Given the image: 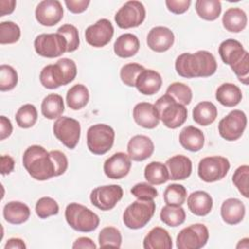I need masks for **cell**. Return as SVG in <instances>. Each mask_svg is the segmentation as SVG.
Here are the masks:
<instances>
[{
	"label": "cell",
	"instance_id": "6da1fadb",
	"mask_svg": "<svg viewBox=\"0 0 249 249\" xmlns=\"http://www.w3.org/2000/svg\"><path fill=\"white\" fill-rule=\"evenodd\" d=\"M175 70L179 76L189 79L210 77L217 70V61L208 51H197L195 53H184L177 56Z\"/></svg>",
	"mask_w": 249,
	"mask_h": 249
},
{
	"label": "cell",
	"instance_id": "7a4b0ae2",
	"mask_svg": "<svg viewBox=\"0 0 249 249\" xmlns=\"http://www.w3.org/2000/svg\"><path fill=\"white\" fill-rule=\"evenodd\" d=\"M22 164L35 180L46 181L56 177V167L50 152L40 145H31L23 153Z\"/></svg>",
	"mask_w": 249,
	"mask_h": 249
},
{
	"label": "cell",
	"instance_id": "3957f363",
	"mask_svg": "<svg viewBox=\"0 0 249 249\" xmlns=\"http://www.w3.org/2000/svg\"><path fill=\"white\" fill-rule=\"evenodd\" d=\"M77 76V65L73 59L63 57L54 64L46 65L40 72L42 86L49 89H54L65 86L75 80Z\"/></svg>",
	"mask_w": 249,
	"mask_h": 249
},
{
	"label": "cell",
	"instance_id": "277c9868",
	"mask_svg": "<svg viewBox=\"0 0 249 249\" xmlns=\"http://www.w3.org/2000/svg\"><path fill=\"white\" fill-rule=\"evenodd\" d=\"M65 220L75 231L90 232L99 226V217L89 208L77 202L69 203L65 208Z\"/></svg>",
	"mask_w": 249,
	"mask_h": 249
},
{
	"label": "cell",
	"instance_id": "5b68a950",
	"mask_svg": "<svg viewBox=\"0 0 249 249\" xmlns=\"http://www.w3.org/2000/svg\"><path fill=\"white\" fill-rule=\"evenodd\" d=\"M158 110L160 120L162 124L171 129L181 126L187 120V108L175 101L170 95L163 94L154 104Z\"/></svg>",
	"mask_w": 249,
	"mask_h": 249
},
{
	"label": "cell",
	"instance_id": "8992f818",
	"mask_svg": "<svg viewBox=\"0 0 249 249\" xmlns=\"http://www.w3.org/2000/svg\"><path fill=\"white\" fill-rule=\"evenodd\" d=\"M156 203L154 200L137 199L129 204L124 214V226L131 230H138L145 227L155 214Z\"/></svg>",
	"mask_w": 249,
	"mask_h": 249
},
{
	"label": "cell",
	"instance_id": "52a82bcc",
	"mask_svg": "<svg viewBox=\"0 0 249 249\" xmlns=\"http://www.w3.org/2000/svg\"><path fill=\"white\" fill-rule=\"evenodd\" d=\"M115 140L114 129L106 124H96L87 131V146L94 155H104L111 150Z\"/></svg>",
	"mask_w": 249,
	"mask_h": 249
},
{
	"label": "cell",
	"instance_id": "ba28073f",
	"mask_svg": "<svg viewBox=\"0 0 249 249\" xmlns=\"http://www.w3.org/2000/svg\"><path fill=\"white\" fill-rule=\"evenodd\" d=\"M230 167V161L225 157H205L198 162L197 174L202 181L206 183H212L222 180L227 175Z\"/></svg>",
	"mask_w": 249,
	"mask_h": 249
},
{
	"label": "cell",
	"instance_id": "9c48e42d",
	"mask_svg": "<svg viewBox=\"0 0 249 249\" xmlns=\"http://www.w3.org/2000/svg\"><path fill=\"white\" fill-rule=\"evenodd\" d=\"M35 52L48 58H54L67 53V42L59 33H43L34 40Z\"/></svg>",
	"mask_w": 249,
	"mask_h": 249
},
{
	"label": "cell",
	"instance_id": "30bf717a",
	"mask_svg": "<svg viewBox=\"0 0 249 249\" xmlns=\"http://www.w3.org/2000/svg\"><path fill=\"white\" fill-rule=\"evenodd\" d=\"M209 238V231L203 224H193L180 231L176 237L178 249H199L205 246Z\"/></svg>",
	"mask_w": 249,
	"mask_h": 249
},
{
	"label": "cell",
	"instance_id": "8fae6325",
	"mask_svg": "<svg viewBox=\"0 0 249 249\" xmlns=\"http://www.w3.org/2000/svg\"><path fill=\"white\" fill-rule=\"evenodd\" d=\"M54 136L68 149H74L81 136L80 123L70 117H59L53 125Z\"/></svg>",
	"mask_w": 249,
	"mask_h": 249
},
{
	"label": "cell",
	"instance_id": "7c38bea8",
	"mask_svg": "<svg viewBox=\"0 0 249 249\" xmlns=\"http://www.w3.org/2000/svg\"><path fill=\"white\" fill-rule=\"evenodd\" d=\"M246 124L247 117L245 113L234 109L219 122V134L227 141H235L242 136Z\"/></svg>",
	"mask_w": 249,
	"mask_h": 249
},
{
	"label": "cell",
	"instance_id": "4fadbf2b",
	"mask_svg": "<svg viewBox=\"0 0 249 249\" xmlns=\"http://www.w3.org/2000/svg\"><path fill=\"white\" fill-rule=\"evenodd\" d=\"M146 10L144 5L135 0L125 2L116 13L115 21L120 28L128 29L137 27L144 21Z\"/></svg>",
	"mask_w": 249,
	"mask_h": 249
},
{
	"label": "cell",
	"instance_id": "5bb4252c",
	"mask_svg": "<svg viewBox=\"0 0 249 249\" xmlns=\"http://www.w3.org/2000/svg\"><path fill=\"white\" fill-rule=\"evenodd\" d=\"M124 195L123 188L120 185H105L93 189L89 195L92 205L102 211L113 209L122 199Z\"/></svg>",
	"mask_w": 249,
	"mask_h": 249
},
{
	"label": "cell",
	"instance_id": "9a60e30c",
	"mask_svg": "<svg viewBox=\"0 0 249 249\" xmlns=\"http://www.w3.org/2000/svg\"><path fill=\"white\" fill-rule=\"evenodd\" d=\"M114 35V26L107 18H101L89 25L85 31L88 44L94 48H102L109 44Z\"/></svg>",
	"mask_w": 249,
	"mask_h": 249
},
{
	"label": "cell",
	"instance_id": "2e32d148",
	"mask_svg": "<svg viewBox=\"0 0 249 249\" xmlns=\"http://www.w3.org/2000/svg\"><path fill=\"white\" fill-rule=\"evenodd\" d=\"M36 20L44 26H53L63 18V8L58 0L41 1L35 10Z\"/></svg>",
	"mask_w": 249,
	"mask_h": 249
},
{
	"label": "cell",
	"instance_id": "e0dca14e",
	"mask_svg": "<svg viewBox=\"0 0 249 249\" xmlns=\"http://www.w3.org/2000/svg\"><path fill=\"white\" fill-rule=\"evenodd\" d=\"M131 168V159L124 152H117L103 164V171L109 179L119 180L125 177Z\"/></svg>",
	"mask_w": 249,
	"mask_h": 249
},
{
	"label": "cell",
	"instance_id": "ac0fdd59",
	"mask_svg": "<svg viewBox=\"0 0 249 249\" xmlns=\"http://www.w3.org/2000/svg\"><path fill=\"white\" fill-rule=\"evenodd\" d=\"M218 52L223 62L230 65L231 69L249 55L241 43L235 39H226L223 41L219 46Z\"/></svg>",
	"mask_w": 249,
	"mask_h": 249
},
{
	"label": "cell",
	"instance_id": "d6986e66",
	"mask_svg": "<svg viewBox=\"0 0 249 249\" xmlns=\"http://www.w3.org/2000/svg\"><path fill=\"white\" fill-rule=\"evenodd\" d=\"M174 43V33L165 26L153 27L147 35L148 47L157 53L168 51Z\"/></svg>",
	"mask_w": 249,
	"mask_h": 249
},
{
	"label": "cell",
	"instance_id": "ffe728a7",
	"mask_svg": "<svg viewBox=\"0 0 249 249\" xmlns=\"http://www.w3.org/2000/svg\"><path fill=\"white\" fill-rule=\"evenodd\" d=\"M155 146L150 137L146 135H134L127 143V155L132 160L142 161L154 153Z\"/></svg>",
	"mask_w": 249,
	"mask_h": 249
},
{
	"label": "cell",
	"instance_id": "44dd1931",
	"mask_svg": "<svg viewBox=\"0 0 249 249\" xmlns=\"http://www.w3.org/2000/svg\"><path fill=\"white\" fill-rule=\"evenodd\" d=\"M132 116L134 122L144 128H155L160 123L158 110L155 105L150 102L137 103L133 108Z\"/></svg>",
	"mask_w": 249,
	"mask_h": 249
},
{
	"label": "cell",
	"instance_id": "7402d4cb",
	"mask_svg": "<svg viewBox=\"0 0 249 249\" xmlns=\"http://www.w3.org/2000/svg\"><path fill=\"white\" fill-rule=\"evenodd\" d=\"M162 85V79L159 72L152 69H144L138 76L135 88L144 95H153L157 93Z\"/></svg>",
	"mask_w": 249,
	"mask_h": 249
},
{
	"label": "cell",
	"instance_id": "603a6c76",
	"mask_svg": "<svg viewBox=\"0 0 249 249\" xmlns=\"http://www.w3.org/2000/svg\"><path fill=\"white\" fill-rule=\"evenodd\" d=\"M169 173V180H185L187 179L193 169L191 160L184 155H175L165 161Z\"/></svg>",
	"mask_w": 249,
	"mask_h": 249
},
{
	"label": "cell",
	"instance_id": "cb8c5ba5",
	"mask_svg": "<svg viewBox=\"0 0 249 249\" xmlns=\"http://www.w3.org/2000/svg\"><path fill=\"white\" fill-rule=\"evenodd\" d=\"M244 215V203L238 198H228L221 205V217L223 221L229 225H236L240 223L243 220Z\"/></svg>",
	"mask_w": 249,
	"mask_h": 249
},
{
	"label": "cell",
	"instance_id": "d4e9b609",
	"mask_svg": "<svg viewBox=\"0 0 249 249\" xmlns=\"http://www.w3.org/2000/svg\"><path fill=\"white\" fill-rule=\"evenodd\" d=\"M189 210L196 216H206L213 207L211 196L204 191H196L189 195L187 199Z\"/></svg>",
	"mask_w": 249,
	"mask_h": 249
},
{
	"label": "cell",
	"instance_id": "484cf974",
	"mask_svg": "<svg viewBox=\"0 0 249 249\" xmlns=\"http://www.w3.org/2000/svg\"><path fill=\"white\" fill-rule=\"evenodd\" d=\"M179 142L184 149L190 152H197L204 145V134L199 128L188 125L181 130Z\"/></svg>",
	"mask_w": 249,
	"mask_h": 249
},
{
	"label": "cell",
	"instance_id": "4316f807",
	"mask_svg": "<svg viewBox=\"0 0 249 249\" xmlns=\"http://www.w3.org/2000/svg\"><path fill=\"white\" fill-rule=\"evenodd\" d=\"M140 48L139 39L132 33H124L119 36L114 43V53L122 58L135 55Z\"/></svg>",
	"mask_w": 249,
	"mask_h": 249
},
{
	"label": "cell",
	"instance_id": "83f0119b",
	"mask_svg": "<svg viewBox=\"0 0 249 249\" xmlns=\"http://www.w3.org/2000/svg\"><path fill=\"white\" fill-rule=\"evenodd\" d=\"M143 247L145 249H171L172 238L166 230L155 227L144 237Z\"/></svg>",
	"mask_w": 249,
	"mask_h": 249
},
{
	"label": "cell",
	"instance_id": "f1b7e54d",
	"mask_svg": "<svg viewBox=\"0 0 249 249\" xmlns=\"http://www.w3.org/2000/svg\"><path fill=\"white\" fill-rule=\"evenodd\" d=\"M3 216L8 223L20 225L29 219L30 209L21 201H10L3 208Z\"/></svg>",
	"mask_w": 249,
	"mask_h": 249
},
{
	"label": "cell",
	"instance_id": "f546056e",
	"mask_svg": "<svg viewBox=\"0 0 249 249\" xmlns=\"http://www.w3.org/2000/svg\"><path fill=\"white\" fill-rule=\"evenodd\" d=\"M223 26L226 30L233 33L241 32L247 24L246 13L237 7L228 9L222 18Z\"/></svg>",
	"mask_w": 249,
	"mask_h": 249
},
{
	"label": "cell",
	"instance_id": "4dcf8cb0",
	"mask_svg": "<svg viewBox=\"0 0 249 249\" xmlns=\"http://www.w3.org/2000/svg\"><path fill=\"white\" fill-rule=\"evenodd\" d=\"M215 97L223 106L233 107L241 101L242 92L236 85L231 83H224L218 87Z\"/></svg>",
	"mask_w": 249,
	"mask_h": 249
},
{
	"label": "cell",
	"instance_id": "1f68e13d",
	"mask_svg": "<svg viewBox=\"0 0 249 249\" xmlns=\"http://www.w3.org/2000/svg\"><path fill=\"white\" fill-rule=\"evenodd\" d=\"M218 116L217 107L210 101H201L193 109V120L199 125L211 124Z\"/></svg>",
	"mask_w": 249,
	"mask_h": 249
},
{
	"label": "cell",
	"instance_id": "d6a6232c",
	"mask_svg": "<svg viewBox=\"0 0 249 249\" xmlns=\"http://www.w3.org/2000/svg\"><path fill=\"white\" fill-rule=\"evenodd\" d=\"M42 115L49 119L54 120L61 117L64 112V101L61 95L57 93L48 94L41 104Z\"/></svg>",
	"mask_w": 249,
	"mask_h": 249
},
{
	"label": "cell",
	"instance_id": "836d02e7",
	"mask_svg": "<svg viewBox=\"0 0 249 249\" xmlns=\"http://www.w3.org/2000/svg\"><path fill=\"white\" fill-rule=\"evenodd\" d=\"M89 100V89L83 84H76L67 90L66 103L67 106L72 110H80L84 108L88 104Z\"/></svg>",
	"mask_w": 249,
	"mask_h": 249
},
{
	"label": "cell",
	"instance_id": "e575fe53",
	"mask_svg": "<svg viewBox=\"0 0 249 249\" xmlns=\"http://www.w3.org/2000/svg\"><path fill=\"white\" fill-rule=\"evenodd\" d=\"M144 177L152 185H161L169 180V173L162 162L151 161L145 166Z\"/></svg>",
	"mask_w": 249,
	"mask_h": 249
},
{
	"label": "cell",
	"instance_id": "d590c367",
	"mask_svg": "<svg viewBox=\"0 0 249 249\" xmlns=\"http://www.w3.org/2000/svg\"><path fill=\"white\" fill-rule=\"evenodd\" d=\"M196 14L205 20H215L222 12V5L219 0H197L195 3Z\"/></svg>",
	"mask_w": 249,
	"mask_h": 249
},
{
	"label": "cell",
	"instance_id": "8d00e7d4",
	"mask_svg": "<svg viewBox=\"0 0 249 249\" xmlns=\"http://www.w3.org/2000/svg\"><path fill=\"white\" fill-rule=\"evenodd\" d=\"M160 220L169 227H178L185 222L186 212L182 206L165 205L160 213Z\"/></svg>",
	"mask_w": 249,
	"mask_h": 249
},
{
	"label": "cell",
	"instance_id": "74e56055",
	"mask_svg": "<svg viewBox=\"0 0 249 249\" xmlns=\"http://www.w3.org/2000/svg\"><path fill=\"white\" fill-rule=\"evenodd\" d=\"M17 124L21 128L32 127L38 119V112L33 104H24L16 113Z\"/></svg>",
	"mask_w": 249,
	"mask_h": 249
},
{
	"label": "cell",
	"instance_id": "f35d334b",
	"mask_svg": "<svg viewBox=\"0 0 249 249\" xmlns=\"http://www.w3.org/2000/svg\"><path fill=\"white\" fill-rule=\"evenodd\" d=\"M166 94L170 95L175 101L182 105H188L191 103L193 98V92L189 86L184 83L174 82L166 89Z\"/></svg>",
	"mask_w": 249,
	"mask_h": 249
},
{
	"label": "cell",
	"instance_id": "ab89813d",
	"mask_svg": "<svg viewBox=\"0 0 249 249\" xmlns=\"http://www.w3.org/2000/svg\"><path fill=\"white\" fill-rule=\"evenodd\" d=\"M187 198V190L181 184H170L163 192V199L167 205L181 206Z\"/></svg>",
	"mask_w": 249,
	"mask_h": 249
},
{
	"label": "cell",
	"instance_id": "60d3db41",
	"mask_svg": "<svg viewBox=\"0 0 249 249\" xmlns=\"http://www.w3.org/2000/svg\"><path fill=\"white\" fill-rule=\"evenodd\" d=\"M99 246L104 247H116L120 248L122 245L121 231L115 227H105L98 234Z\"/></svg>",
	"mask_w": 249,
	"mask_h": 249
},
{
	"label": "cell",
	"instance_id": "b9f144b4",
	"mask_svg": "<svg viewBox=\"0 0 249 249\" xmlns=\"http://www.w3.org/2000/svg\"><path fill=\"white\" fill-rule=\"evenodd\" d=\"M20 38V28L13 21H2L0 23V44H15Z\"/></svg>",
	"mask_w": 249,
	"mask_h": 249
},
{
	"label": "cell",
	"instance_id": "7bdbcfd3",
	"mask_svg": "<svg viewBox=\"0 0 249 249\" xmlns=\"http://www.w3.org/2000/svg\"><path fill=\"white\" fill-rule=\"evenodd\" d=\"M58 211L59 206L57 202L50 196H43L39 198L35 205V212L41 219H47L51 216L56 215Z\"/></svg>",
	"mask_w": 249,
	"mask_h": 249
},
{
	"label": "cell",
	"instance_id": "ee69618b",
	"mask_svg": "<svg viewBox=\"0 0 249 249\" xmlns=\"http://www.w3.org/2000/svg\"><path fill=\"white\" fill-rule=\"evenodd\" d=\"M18 77L14 67L8 64L0 66V90L8 91L18 85Z\"/></svg>",
	"mask_w": 249,
	"mask_h": 249
},
{
	"label": "cell",
	"instance_id": "f6af8a7d",
	"mask_svg": "<svg viewBox=\"0 0 249 249\" xmlns=\"http://www.w3.org/2000/svg\"><path fill=\"white\" fill-rule=\"evenodd\" d=\"M144 66L138 63H127L124 64L120 71V77L122 82L127 87H135L136 80L139 74L144 70Z\"/></svg>",
	"mask_w": 249,
	"mask_h": 249
},
{
	"label": "cell",
	"instance_id": "bcb514c9",
	"mask_svg": "<svg viewBox=\"0 0 249 249\" xmlns=\"http://www.w3.org/2000/svg\"><path fill=\"white\" fill-rule=\"evenodd\" d=\"M57 33L61 34L67 42V53H72L79 48V31L75 25L70 23L63 24L57 29Z\"/></svg>",
	"mask_w": 249,
	"mask_h": 249
},
{
	"label": "cell",
	"instance_id": "7dc6e473",
	"mask_svg": "<svg viewBox=\"0 0 249 249\" xmlns=\"http://www.w3.org/2000/svg\"><path fill=\"white\" fill-rule=\"evenodd\" d=\"M248 177H249V166L247 164L238 166L232 175V183L237 188L239 193L246 198H248L249 196Z\"/></svg>",
	"mask_w": 249,
	"mask_h": 249
},
{
	"label": "cell",
	"instance_id": "c3c4849f",
	"mask_svg": "<svg viewBox=\"0 0 249 249\" xmlns=\"http://www.w3.org/2000/svg\"><path fill=\"white\" fill-rule=\"evenodd\" d=\"M130 193L137 198L142 200H153L155 197L158 196V191L155 187L152 186V184L146 183V182H140L136 185H134Z\"/></svg>",
	"mask_w": 249,
	"mask_h": 249
},
{
	"label": "cell",
	"instance_id": "681fc988",
	"mask_svg": "<svg viewBox=\"0 0 249 249\" xmlns=\"http://www.w3.org/2000/svg\"><path fill=\"white\" fill-rule=\"evenodd\" d=\"M50 155L52 156L53 162L55 164L57 176L62 175L67 170V167H68V160L65 154L58 150H53V151H50Z\"/></svg>",
	"mask_w": 249,
	"mask_h": 249
},
{
	"label": "cell",
	"instance_id": "f907efd6",
	"mask_svg": "<svg viewBox=\"0 0 249 249\" xmlns=\"http://www.w3.org/2000/svg\"><path fill=\"white\" fill-rule=\"evenodd\" d=\"M191 0H166L165 5L169 12L180 15L188 11L191 5Z\"/></svg>",
	"mask_w": 249,
	"mask_h": 249
},
{
	"label": "cell",
	"instance_id": "816d5d0a",
	"mask_svg": "<svg viewBox=\"0 0 249 249\" xmlns=\"http://www.w3.org/2000/svg\"><path fill=\"white\" fill-rule=\"evenodd\" d=\"M90 1L89 0H65L64 4L66 5L68 11H70L73 14H81L85 12Z\"/></svg>",
	"mask_w": 249,
	"mask_h": 249
},
{
	"label": "cell",
	"instance_id": "f5cc1de1",
	"mask_svg": "<svg viewBox=\"0 0 249 249\" xmlns=\"http://www.w3.org/2000/svg\"><path fill=\"white\" fill-rule=\"evenodd\" d=\"M13 132V125L10 121L5 116H0V139L4 140L8 138Z\"/></svg>",
	"mask_w": 249,
	"mask_h": 249
},
{
	"label": "cell",
	"instance_id": "db71d44e",
	"mask_svg": "<svg viewBox=\"0 0 249 249\" xmlns=\"http://www.w3.org/2000/svg\"><path fill=\"white\" fill-rule=\"evenodd\" d=\"M0 165H1V174L7 175L10 174L15 168V160L9 155H2L0 158Z\"/></svg>",
	"mask_w": 249,
	"mask_h": 249
},
{
	"label": "cell",
	"instance_id": "11a10c76",
	"mask_svg": "<svg viewBox=\"0 0 249 249\" xmlns=\"http://www.w3.org/2000/svg\"><path fill=\"white\" fill-rule=\"evenodd\" d=\"M96 244L92 241V239H90L89 237H86V236H82V237H79L77 238L73 245H72V248L73 249H79V248H82V249H96Z\"/></svg>",
	"mask_w": 249,
	"mask_h": 249
},
{
	"label": "cell",
	"instance_id": "9f6ffc18",
	"mask_svg": "<svg viewBox=\"0 0 249 249\" xmlns=\"http://www.w3.org/2000/svg\"><path fill=\"white\" fill-rule=\"evenodd\" d=\"M17 2L15 0H0V17L10 15L14 12Z\"/></svg>",
	"mask_w": 249,
	"mask_h": 249
},
{
	"label": "cell",
	"instance_id": "6f0895ef",
	"mask_svg": "<svg viewBox=\"0 0 249 249\" xmlns=\"http://www.w3.org/2000/svg\"><path fill=\"white\" fill-rule=\"evenodd\" d=\"M4 248L5 249H25L26 244L24 243V241L22 239L18 238V237H13V238L8 239Z\"/></svg>",
	"mask_w": 249,
	"mask_h": 249
},
{
	"label": "cell",
	"instance_id": "680465c9",
	"mask_svg": "<svg viewBox=\"0 0 249 249\" xmlns=\"http://www.w3.org/2000/svg\"><path fill=\"white\" fill-rule=\"evenodd\" d=\"M236 248H249V239L248 238H243L241 240H239L238 244L236 245Z\"/></svg>",
	"mask_w": 249,
	"mask_h": 249
}]
</instances>
